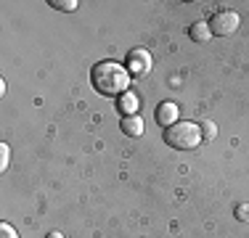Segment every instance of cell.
Wrapping results in <instances>:
<instances>
[{"label":"cell","instance_id":"obj_1","mask_svg":"<svg viewBox=\"0 0 249 238\" xmlns=\"http://www.w3.org/2000/svg\"><path fill=\"white\" fill-rule=\"evenodd\" d=\"M90 85L101 95H124L130 90V71L117 61H101L90 69Z\"/></svg>","mask_w":249,"mask_h":238},{"label":"cell","instance_id":"obj_2","mask_svg":"<svg viewBox=\"0 0 249 238\" xmlns=\"http://www.w3.org/2000/svg\"><path fill=\"white\" fill-rule=\"evenodd\" d=\"M164 143L175 151H191L201 143V127L196 122H175L164 130Z\"/></svg>","mask_w":249,"mask_h":238},{"label":"cell","instance_id":"obj_3","mask_svg":"<svg viewBox=\"0 0 249 238\" xmlns=\"http://www.w3.org/2000/svg\"><path fill=\"white\" fill-rule=\"evenodd\" d=\"M210 29H212V34H217V37H228V34H233L236 29H239V14L236 11H217L215 16H212L210 21Z\"/></svg>","mask_w":249,"mask_h":238},{"label":"cell","instance_id":"obj_4","mask_svg":"<svg viewBox=\"0 0 249 238\" xmlns=\"http://www.w3.org/2000/svg\"><path fill=\"white\" fill-rule=\"evenodd\" d=\"M151 64H154V58L146 48H133V51L127 53V58H124V69H127L130 74H138V77L149 74Z\"/></svg>","mask_w":249,"mask_h":238},{"label":"cell","instance_id":"obj_5","mask_svg":"<svg viewBox=\"0 0 249 238\" xmlns=\"http://www.w3.org/2000/svg\"><path fill=\"white\" fill-rule=\"evenodd\" d=\"M180 111H178V106L173 103V101H164V103H159L157 106V122H159V127H173L175 122H180Z\"/></svg>","mask_w":249,"mask_h":238},{"label":"cell","instance_id":"obj_6","mask_svg":"<svg viewBox=\"0 0 249 238\" xmlns=\"http://www.w3.org/2000/svg\"><path fill=\"white\" fill-rule=\"evenodd\" d=\"M120 127H122V133L127 135V138H141V135L146 133V122L138 114L135 117H122Z\"/></svg>","mask_w":249,"mask_h":238},{"label":"cell","instance_id":"obj_7","mask_svg":"<svg viewBox=\"0 0 249 238\" xmlns=\"http://www.w3.org/2000/svg\"><path fill=\"white\" fill-rule=\"evenodd\" d=\"M138 106H141V101H138V95H135L133 90H127L124 95L117 98V109H120V114H124V117H135Z\"/></svg>","mask_w":249,"mask_h":238},{"label":"cell","instance_id":"obj_8","mask_svg":"<svg viewBox=\"0 0 249 238\" xmlns=\"http://www.w3.org/2000/svg\"><path fill=\"white\" fill-rule=\"evenodd\" d=\"M188 37H191L194 43H210V37H212L210 24H207V21H196V24H191V27H188Z\"/></svg>","mask_w":249,"mask_h":238},{"label":"cell","instance_id":"obj_9","mask_svg":"<svg viewBox=\"0 0 249 238\" xmlns=\"http://www.w3.org/2000/svg\"><path fill=\"white\" fill-rule=\"evenodd\" d=\"M199 127H201V138H207V140H215L217 138V124L212 122V119H204Z\"/></svg>","mask_w":249,"mask_h":238},{"label":"cell","instance_id":"obj_10","mask_svg":"<svg viewBox=\"0 0 249 238\" xmlns=\"http://www.w3.org/2000/svg\"><path fill=\"white\" fill-rule=\"evenodd\" d=\"M48 5H53L56 11H67V14H72V11H77V0H51Z\"/></svg>","mask_w":249,"mask_h":238},{"label":"cell","instance_id":"obj_11","mask_svg":"<svg viewBox=\"0 0 249 238\" xmlns=\"http://www.w3.org/2000/svg\"><path fill=\"white\" fill-rule=\"evenodd\" d=\"M8 162H11V148H8V143H3L0 146V172L8 170Z\"/></svg>","mask_w":249,"mask_h":238},{"label":"cell","instance_id":"obj_12","mask_svg":"<svg viewBox=\"0 0 249 238\" xmlns=\"http://www.w3.org/2000/svg\"><path fill=\"white\" fill-rule=\"evenodd\" d=\"M0 238H19L16 228H11L8 222H0Z\"/></svg>","mask_w":249,"mask_h":238},{"label":"cell","instance_id":"obj_13","mask_svg":"<svg viewBox=\"0 0 249 238\" xmlns=\"http://www.w3.org/2000/svg\"><path fill=\"white\" fill-rule=\"evenodd\" d=\"M236 217H239L241 222H247L249 220V204H236Z\"/></svg>","mask_w":249,"mask_h":238},{"label":"cell","instance_id":"obj_14","mask_svg":"<svg viewBox=\"0 0 249 238\" xmlns=\"http://www.w3.org/2000/svg\"><path fill=\"white\" fill-rule=\"evenodd\" d=\"M45 238H64V236L58 233V230H53V233H48V236H45Z\"/></svg>","mask_w":249,"mask_h":238}]
</instances>
